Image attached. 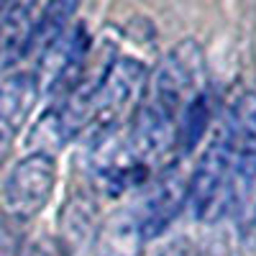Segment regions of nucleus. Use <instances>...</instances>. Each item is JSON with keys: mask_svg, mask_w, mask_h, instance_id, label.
<instances>
[{"mask_svg": "<svg viewBox=\"0 0 256 256\" xmlns=\"http://www.w3.org/2000/svg\"><path fill=\"white\" fill-rule=\"evenodd\" d=\"M233 126L230 118L216 131L187 182V200L200 223H216L230 208Z\"/></svg>", "mask_w": 256, "mask_h": 256, "instance_id": "f257e3e1", "label": "nucleus"}, {"mask_svg": "<svg viewBox=\"0 0 256 256\" xmlns=\"http://www.w3.org/2000/svg\"><path fill=\"white\" fill-rule=\"evenodd\" d=\"M233 126V169L230 210L244 236L256 233V95L238 100L230 116Z\"/></svg>", "mask_w": 256, "mask_h": 256, "instance_id": "f03ea898", "label": "nucleus"}, {"mask_svg": "<svg viewBox=\"0 0 256 256\" xmlns=\"http://www.w3.org/2000/svg\"><path fill=\"white\" fill-rule=\"evenodd\" d=\"M148 100L177 116L184 105L205 90V56L198 41H180L169 52L148 80Z\"/></svg>", "mask_w": 256, "mask_h": 256, "instance_id": "7ed1b4c3", "label": "nucleus"}, {"mask_svg": "<svg viewBox=\"0 0 256 256\" xmlns=\"http://www.w3.org/2000/svg\"><path fill=\"white\" fill-rule=\"evenodd\" d=\"M90 56V36L84 26H70L54 44L41 52L38 59V74L36 88L49 95H64L67 98L84 74V64Z\"/></svg>", "mask_w": 256, "mask_h": 256, "instance_id": "20e7f679", "label": "nucleus"}, {"mask_svg": "<svg viewBox=\"0 0 256 256\" xmlns=\"http://www.w3.org/2000/svg\"><path fill=\"white\" fill-rule=\"evenodd\" d=\"M56 182V164L46 154H28L6 180L3 200L13 218L28 220L46 208Z\"/></svg>", "mask_w": 256, "mask_h": 256, "instance_id": "39448f33", "label": "nucleus"}, {"mask_svg": "<svg viewBox=\"0 0 256 256\" xmlns=\"http://www.w3.org/2000/svg\"><path fill=\"white\" fill-rule=\"evenodd\" d=\"M146 88V67L134 56L113 59L92 95V123L110 128L128 108H134Z\"/></svg>", "mask_w": 256, "mask_h": 256, "instance_id": "423d86ee", "label": "nucleus"}, {"mask_svg": "<svg viewBox=\"0 0 256 256\" xmlns=\"http://www.w3.org/2000/svg\"><path fill=\"white\" fill-rule=\"evenodd\" d=\"M174 144H177V116L164 110L162 105L152 102L148 98L138 102L126 146L128 159L141 166H152L172 152Z\"/></svg>", "mask_w": 256, "mask_h": 256, "instance_id": "0eeeda50", "label": "nucleus"}, {"mask_svg": "<svg viewBox=\"0 0 256 256\" xmlns=\"http://www.w3.org/2000/svg\"><path fill=\"white\" fill-rule=\"evenodd\" d=\"M184 200H187V182L177 166H169L166 172L159 174V180L148 184V190L136 202L144 241L159 238L177 220V216L184 208Z\"/></svg>", "mask_w": 256, "mask_h": 256, "instance_id": "6e6552de", "label": "nucleus"}, {"mask_svg": "<svg viewBox=\"0 0 256 256\" xmlns=\"http://www.w3.org/2000/svg\"><path fill=\"white\" fill-rule=\"evenodd\" d=\"M144 244V233L138 226L136 205L118 210L100 228L98 236V256H138Z\"/></svg>", "mask_w": 256, "mask_h": 256, "instance_id": "1a4fd4ad", "label": "nucleus"}, {"mask_svg": "<svg viewBox=\"0 0 256 256\" xmlns=\"http://www.w3.org/2000/svg\"><path fill=\"white\" fill-rule=\"evenodd\" d=\"M34 18L28 3H13L0 13V67H10L28 54Z\"/></svg>", "mask_w": 256, "mask_h": 256, "instance_id": "9d476101", "label": "nucleus"}, {"mask_svg": "<svg viewBox=\"0 0 256 256\" xmlns=\"http://www.w3.org/2000/svg\"><path fill=\"white\" fill-rule=\"evenodd\" d=\"M38 98L36 77L28 72L10 74L0 82V118L18 128L24 123L34 108V102Z\"/></svg>", "mask_w": 256, "mask_h": 256, "instance_id": "9b49d317", "label": "nucleus"}, {"mask_svg": "<svg viewBox=\"0 0 256 256\" xmlns=\"http://www.w3.org/2000/svg\"><path fill=\"white\" fill-rule=\"evenodd\" d=\"M80 8V0H44L38 18L34 20V34H31V49H36L38 54L46 52L54 41L70 28L72 18Z\"/></svg>", "mask_w": 256, "mask_h": 256, "instance_id": "f8f14e48", "label": "nucleus"}, {"mask_svg": "<svg viewBox=\"0 0 256 256\" xmlns=\"http://www.w3.org/2000/svg\"><path fill=\"white\" fill-rule=\"evenodd\" d=\"M208 118H210V98L202 90L184 105L180 113V120H177V144L182 146L184 154H190L192 148L200 146L205 128H208Z\"/></svg>", "mask_w": 256, "mask_h": 256, "instance_id": "ddd939ff", "label": "nucleus"}, {"mask_svg": "<svg viewBox=\"0 0 256 256\" xmlns=\"http://www.w3.org/2000/svg\"><path fill=\"white\" fill-rule=\"evenodd\" d=\"M70 141L72 138L67 134V128H64L56 108H49L44 116H41L38 123L34 126L31 136H28V146L36 148L34 154H46V156H52V152H56V148H62V146H67Z\"/></svg>", "mask_w": 256, "mask_h": 256, "instance_id": "4468645a", "label": "nucleus"}, {"mask_svg": "<svg viewBox=\"0 0 256 256\" xmlns=\"http://www.w3.org/2000/svg\"><path fill=\"white\" fill-rule=\"evenodd\" d=\"M59 223L70 238L82 241L95 228V205L88 198H72L59 216Z\"/></svg>", "mask_w": 256, "mask_h": 256, "instance_id": "2eb2a0df", "label": "nucleus"}, {"mask_svg": "<svg viewBox=\"0 0 256 256\" xmlns=\"http://www.w3.org/2000/svg\"><path fill=\"white\" fill-rule=\"evenodd\" d=\"M13 138H16V128H13L10 123H6L3 118H0V164H3L6 156L10 154Z\"/></svg>", "mask_w": 256, "mask_h": 256, "instance_id": "dca6fc26", "label": "nucleus"}, {"mask_svg": "<svg viewBox=\"0 0 256 256\" xmlns=\"http://www.w3.org/2000/svg\"><path fill=\"white\" fill-rule=\"evenodd\" d=\"M162 256H198V254H195V246H192L187 238H174V241L166 244Z\"/></svg>", "mask_w": 256, "mask_h": 256, "instance_id": "f3484780", "label": "nucleus"}, {"mask_svg": "<svg viewBox=\"0 0 256 256\" xmlns=\"http://www.w3.org/2000/svg\"><path fill=\"white\" fill-rule=\"evenodd\" d=\"M16 244H18V238H16L13 228L6 220H0V256H8L16 248Z\"/></svg>", "mask_w": 256, "mask_h": 256, "instance_id": "a211bd4d", "label": "nucleus"}, {"mask_svg": "<svg viewBox=\"0 0 256 256\" xmlns=\"http://www.w3.org/2000/svg\"><path fill=\"white\" fill-rule=\"evenodd\" d=\"M6 6H8V0H0V13L6 10Z\"/></svg>", "mask_w": 256, "mask_h": 256, "instance_id": "6ab92c4d", "label": "nucleus"}]
</instances>
